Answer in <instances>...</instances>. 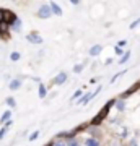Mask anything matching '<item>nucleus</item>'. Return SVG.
<instances>
[{"label":"nucleus","mask_w":140,"mask_h":146,"mask_svg":"<svg viewBox=\"0 0 140 146\" xmlns=\"http://www.w3.org/2000/svg\"><path fill=\"white\" fill-rule=\"evenodd\" d=\"M46 86H44V84L42 83H39V98H41V99H44V98H46Z\"/></svg>","instance_id":"nucleus-15"},{"label":"nucleus","mask_w":140,"mask_h":146,"mask_svg":"<svg viewBox=\"0 0 140 146\" xmlns=\"http://www.w3.org/2000/svg\"><path fill=\"white\" fill-rule=\"evenodd\" d=\"M0 23H3V15H2V8H0Z\"/></svg>","instance_id":"nucleus-29"},{"label":"nucleus","mask_w":140,"mask_h":146,"mask_svg":"<svg viewBox=\"0 0 140 146\" xmlns=\"http://www.w3.org/2000/svg\"><path fill=\"white\" fill-rule=\"evenodd\" d=\"M139 23H140V18H139V20H135L134 23H132V25H130V29H134V28L137 26V25H139Z\"/></svg>","instance_id":"nucleus-27"},{"label":"nucleus","mask_w":140,"mask_h":146,"mask_svg":"<svg viewBox=\"0 0 140 146\" xmlns=\"http://www.w3.org/2000/svg\"><path fill=\"white\" fill-rule=\"evenodd\" d=\"M38 18H41V20H47V18H51L52 16V10H51V5H47V3H44V5L39 7V10H38Z\"/></svg>","instance_id":"nucleus-2"},{"label":"nucleus","mask_w":140,"mask_h":146,"mask_svg":"<svg viewBox=\"0 0 140 146\" xmlns=\"http://www.w3.org/2000/svg\"><path fill=\"white\" fill-rule=\"evenodd\" d=\"M10 58L13 60V62H16V60H20V54H18V52H11L10 54Z\"/></svg>","instance_id":"nucleus-20"},{"label":"nucleus","mask_w":140,"mask_h":146,"mask_svg":"<svg viewBox=\"0 0 140 146\" xmlns=\"http://www.w3.org/2000/svg\"><path fill=\"white\" fill-rule=\"evenodd\" d=\"M85 145H86V146H101V143H99L98 138H93V136H90L88 140L85 141Z\"/></svg>","instance_id":"nucleus-13"},{"label":"nucleus","mask_w":140,"mask_h":146,"mask_svg":"<svg viewBox=\"0 0 140 146\" xmlns=\"http://www.w3.org/2000/svg\"><path fill=\"white\" fill-rule=\"evenodd\" d=\"M129 58H130V50H125V54L119 58V65H124V63L129 60Z\"/></svg>","instance_id":"nucleus-14"},{"label":"nucleus","mask_w":140,"mask_h":146,"mask_svg":"<svg viewBox=\"0 0 140 146\" xmlns=\"http://www.w3.org/2000/svg\"><path fill=\"white\" fill-rule=\"evenodd\" d=\"M114 52H116V55H121V57H122V55H124V50H122V49H121V47H117V46H116L114 47Z\"/></svg>","instance_id":"nucleus-21"},{"label":"nucleus","mask_w":140,"mask_h":146,"mask_svg":"<svg viewBox=\"0 0 140 146\" xmlns=\"http://www.w3.org/2000/svg\"><path fill=\"white\" fill-rule=\"evenodd\" d=\"M139 89H140V83H135L134 86H130V88H129V91H125V93L122 94V96H121V98H124V99H125V98H129L130 94L137 93V91H139Z\"/></svg>","instance_id":"nucleus-7"},{"label":"nucleus","mask_w":140,"mask_h":146,"mask_svg":"<svg viewBox=\"0 0 140 146\" xmlns=\"http://www.w3.org/2000/svg\"><path fill=\"white\" fill-rule=\"evenodd\" d=\"M101 50H103V46L96 44V46L90 47V55H91V57H96V55H99V54H101Z\"/></svg>","instance_id":"nucleus-9"},{"label":"nucleus","mask_w":140,"mask_h":146,"mask_svg":"<svg viewBox=\"0 0 140 146\" xmlns=\"http://www.w3.org/2000/svg\"><path fill=\"white\" fill-rule=\"evenodd\" d=\"M51 10H52V13H54V15H57V16H62V8H60V7H59V3L57 2H51Z\"/></svg>","instance_id":"nucleus-8"},{"label":"nucleus","mask_w":140,"mask_h":146,"mask_svg":"<svg viewBox=\"0 0 140 146\" xmlns=\"http://www.w3.org/2000/svg\"><path fill=\"white\" fill-rule=\"evenodd\" d=\"M7 106H10V107H15L16 106V102H15V99H13V98H7Z\"/></svg>","instance_id":"nucleus-19"},{"label":"nucleus","mask_w":140,"mask_h":146,"mask_svg":"<svg viewBox=\"0 0 140 146\" xmlns=\"http://www.w3.org/2000/svg\"><path fill=\"white\" fill-rule=\"evenodd\" d=\"M11 125H13V120H8L5 125H2V128H0V140H3V136H5L7 130H8V127H11Z\"/></svg>","instance_id":"nucleus-11"},{"label":"nucleus","mask_w":140,"mask_h":146,"mask_svg":"<svg viewBox=\"0 0 140 146\" xmlns=\"http://www.w3.org/2000/svg\"><path fill=\"white\" fill-rule=\"evenodd\" d=\"M8 29H10V26L7 23H0V36H2V39H8Z\"/></svg>","instance_id":"nucleus-6"},{"label":"nucleus","mask_w":140,"mask_h":146,"mask_svg":"<svg viewBox=\"0 0 140 146\" xmlns=\"http://www.w3.org/2000/svg\"><path fill=\"white\" fill-rule=\"evenodd\" d=\"M65 81H67V73H65V72H60L57 76L54 78V83L59 84V86H60V84H64Z\"/></svg>","instance_id":"nucleus-5"},{"label":"nucleus","mask_w":140,"mask_h":146,"mask_svg":"<svg viewBox=\"0 0 140 146\" xmlns=\"http://www.w3.org/2000/svg\"><path fill=\"white\" fill-rule=\"evenodd\" d=\"M114 104H116V101H114V99H111V101H109L108 104H106V106L103 107V109L99 110L98 117H94V119L91 120V125H99V123H101V122H103V120L106 119V117H108L109 110H111V107H113Z\"/></svg>","instance_id":"nucleus-1"},{"label":"nucleus","mask_w":140,"mask_h":146,"mask_svg":"<svg viewBox=\"0 0 140 146\" xmlns=\"http://www.w3.org/2000/svg\"><path fill=\"white\" fill-rule=\"evenodd\" d=\"M80 96H82V89H78L77 93H73V96H72V101H73V99H77V98H80Z\"/></svg>","instance_id":"nucleus-26"},{"label":"nucleus","mask_w":140,"mask_h":146,"mask_svg":"<svg viewBox=\"0 0 140 146\" xmlns=\"http://www.w3.org/2000/svg\"><path fill=\"white\" fill-rule=\"evenodd\" d=\"M83 67H85L83 63H82V65H75V67H73V72H75V73H80V72L83 70Z\"/></svg>","instance_id":"nucleus-23"},{"label":"nucleus","mask_w":140,"mask_h":146,"mask_svg":"<svg viewBox=\"0 0 140 146\" xmlns=\"http://www.w3.org/2000/svg\"><path fill=\"white\" fill-rule=\"evenodd\" d=\"M10 28H11V31H20V29H21V23H20V20H16Z\"/></svg>","instance_id":"nucleus-16"},{"label":"nucleus","mask_w":140,"mask_h":146,"mask_svg":"<svg viewBox=\"0 0 140 146\" xmlns=\"http://www.w3.org/2000/svg\"><path fill=\"white\" fill-rule=\"evenodd\" d=\"M54 146H67L65 140H59V141H54Z\"/></svg>","instance_id":"nucleus-24"},{"label":"nucleus","mask_w":140,"mask_h":146,"mask_svg":"<svg viewBox=\"0 0 140 146\" xmlns=\"http://www.w3.org/2000/svg\"><path fill=\"white\" fill-rule=\"evenodd\" d=\"M8 120H11V112H10V110H5V112L2 114V117H0V123H2V125H5Z\"/></svg>","instance_id":"nucleus-12"},{"label":"nucleus","mask_w":140,"mask_h":146,"mask_svg":"<svg viewBox=\"0 0 140 146\" xmlns=\"http://www.w3.org/2000/svg\"><path fill=\"white\" fill-rule=\"evenodd\" d=\"M67 146H80V143H78V140H68Z\"/></svg>","instance_id":"nucleus-22"},{"label":"nucleus","mask_w":140,"mask_h":146,"mask_svg":"<svg viewBox=\"0 0 140 146\" xmlns=\"http://www.w3.org/2000/svg\"><path fill=\"white\" fill-rule=\"evenodd\" d=\"M116 107H117V110L122 112V110L125 109V102H124V101H116Z\"/></svg>","instance_id":"nucleus-17"},{"label":"nucleus","mask_w":140,"mask_h":146,"mask_svg":"<svg viewBox=\"0 0 140 146\" xmlns=\"http://www.w3.org/2000/svg\"><path fill=\"white\" fill-rule=\"evenodd\" d=\"M8 88H10L11 91H16V89H20V88H21V80H20V78L11 80L10 84H8Z\"/></svg>","instance_id":"nucleus-10"},{"label":"nucleus","mask_w":140,"mask_h":146,"mask_svg":"<svg viewBox=\"0 0 140 146\" xmlns=\"http://www.w3.org/2000/svg\"><path fill=\"white\" fill-rule=\"evenodd\" d=\"M2 15H3V23H7L8 26H11V25L18 20L15 16V13H11L10 10H5V8H2Z\"/></svg>","instance_id":"nucleus-3"},{"label":"nucleus","mask_w":140,"mask_h":146,"mask_svg":"<svg viewBox=\"0 0 140 146\" xmlns=\"http://www.w3.org/2000/svg\"><path fill=\"white\" fill-rule=\"evenodd\" d=\"M26 41L31 42V44H41L42 42V37L38 34V33H31V34H28L26 36Z\"/></svg>","instance_id":"nucleus-4"},{"label":"nucleus","mask_w":140,"mask_h":146,"mask_svg":"<svg viewBox=\"0 0 140 146\" xmlns=\"http://www.w3.org/2000/svg\"><path fill=\"white\" fill-rule=\"evenodd\" d=\"M124 73H125V72H121V73H116L114 76H113V78H111V83H114L116 80L119 78V76H122V75H124Z\"/></svg>","instance_id":"nucleus-25"},{"label":"nucleus","mask_w":140,"mask_h":146,"mask_svg":"<svg viewBox=\"0 0 140 146\" xmlns=\"http://www.w3.org/2000/svg\"><path fill=\"white\" fill-rule=\"evenodd\" d=\"M125 44H127L125 41H119V42H117V47H121V49H122V47H124Z\"/></svg>","instance_id":"nucleus-28"},{"label":"nucleus","mask_w":140,"mask_h":146,"mask_svg":"<svg viewBox=\"0 0 140 146\" xmlns=\"http://www.w3.org/2000/svg\"><path fill=\"white\" fill-rule=\"evenodd\" d=\"M39 136V130H36V131H33L31 135H29V138H28V141H34Z\"/></svg>","instance_id":"nucleus-18"}]
</instances>
